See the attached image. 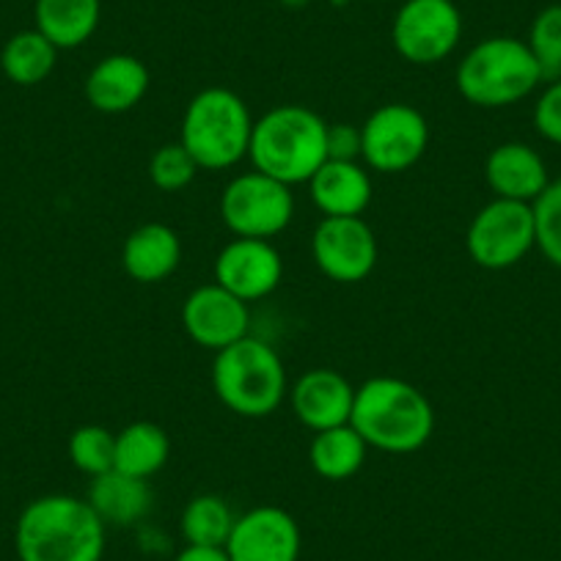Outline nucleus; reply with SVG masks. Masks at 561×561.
Segmentation results:
<instances>
[{"label": "nucleus", "mask_w": 561, "mask_h": 561, "mask_svg": "<svg viewBox=\"0 0 561 561\" xmlns=\"http://www.w3.org/2000/svg\"><path fill=\"white\" fill-rule=\"evenodd\" d=\"M253 169L284 185L309 182L328 160V122L304 105H278L253 122Z\"/></svg>", "instance_id": "7ed1b4c3"}, {"label": "nucleus", "mask_w": 561, "mask_h": 561, "mask_svg": "<svg viewBox=\"0 0 561 561\" xmlns=\"http://www.w3.org/2000/svg\"><path fill=\"white\" fill-rule=\"evenodd\" d=\"M237 515L224 495L202 493L191 499L182 510L180 531L185 545H202V548H224L234 528Z\"/></svg>", "instance_id": "393cba45"}, {"label": "nucleus", "mask_w": 561, "mask_h": 561, "mask_svg": "<svg viewBox=\"0 0 561 561\" xmlns=\"http://www.w3.org/2000/svg\"><path fill=\"white\" fill-rule=\"evenodd\" d=\"M462 39V14L455 0H404L391 25L393 50L415 67L449 58Z\"/></svg>", "instance_id": "9d476101"}, {"label": "nucleus", "mask_w": 561, "mask_h": 561, "mask_svg": "<svg viewBox=\"0 0 561 561\" xmlns=\"http://www.w3.org/2000/svg\"><path fill=\"white\" fill-rule=\"evenodd\" d=\"M182 328L198 347L220 353L240 339L251 336V309L245 300L213 280L193 289L185 298Z\"/></svg>", "instance_id": "ddd939ff"}, {"label": "nucleus", "mask_w": 561, "mask_h": 561, "mask_svg": "<svg viewBox=\"0 0 561 561\" xmlns=\"http://www.w3.org/2000/svg\"><path fill=\"white\" fill-rule=\"evenodd\" d=\"M198 171L202 169H198L196 160L191 158V152L182 147L180 140L163 144V147L152 154V160H149V180H152V185L163 193L185 191V187L196 180Z\"/></svg>", "instance_id": "cd10ccee"}, {"label": "nucleus", "mask_w": 561, "mask_h": 561, "mask_svg": "<svg viewBox=\"0 0 561 561\" xmlns=\"http://www.w3.org/2000/svg\"><path fill=\"white\" fill-rule=\"evenodd\" d=\"M253 116L237 91L213 85L187 102L182 113L180 144L202 171L234 169L248 158Z\"/></svg>", "instance_id": "20e7f679"}, {"label": "nucleus", "mask_w": 561, "mask_h": 561, "mask_svg": "<svg viewBox=\"0 0 561 561\" xmlns=\"http://www.w3.org/2000/svg\"><path fill=\"white\" fill-rule=\"evenodd\" d=\"M171 457V440L154 421H133L116 433V471L152 479Z\"/></svg>", "instance_id": "5701e85b"}, {"label": "nucleus", "mask_w": 561, "mask_h": 561, "mask_svg": "<svg viewBox=\"0 0 561 561\" xmlns=\"http://www.w3.org/2000/svg\"><path fill=\"white\" fill-rule=\"evenodd\" d=\"M360 127L355 124H328V160H360Z\"/></svg>", "instance_id": "7c9ffc66"}, {"label": "nucleus", "mask_w": 561, "mask_h": 561, "mask_svg": "<svg viewBox=\"0 0 561 561\" xmlns=\"http://www.w3.org/2000/svg\"><path fill=\"white\" fill-rule=\"evenodd\" d=\"M537 226V248L550 264L561 270V180L550 182L531 204Z\"/></svg>", "instance_id": "c85d7f7f"}, {"label": "nucleus", "mask_w": 561, "mask_h": 561, "mask_svg": "<svg viewBox=\"0 0 561 561\" xmlns=\"http://www.w3.org/2000/svg\"><path fill=\"white\" fill-rule=\"evenodd\" d=\"M366 455H369V446L353 424L314 433V440L309 446L311 468H314L317 477L328 479V482L353 479L364 468Z\"/></svg>", "instance_id": "4be33fe9"}, {"label": "nucleus", "mask_w": 561, "mask_h": 561, "mask_svg": "<svg viewBox=\"0 0 561 561\" xmlns=\"http://www.w3.org/2000/svg\"><path fill=\"white\" fill-rule=\"evenodd\" d=\"M220 218L234 237L273 240L295 218L293 187L256 169L237 174L224 187Z\"/></svg>", "instance_id": "6e6552de"}, {"label": "nucleus", "mask_w": 561, "mask_h": 561, "mask_svg": "<svg viewBox=\"0 0 561 561\" xmlns=\"http://www.w3.org/2000/svg\"><path fill=\"white\" fill-rule=\"evenodd\" d=\"M152 75L140 58L127 53H113L105 56L85 78V100L94 111L118 116L127 113L147 96Z\"/></svg>", "instance_id": "dca6fc26"}, {"label": "nucleus", "mask_w": 561, "mask_h": 561, "mask_svg": "<svg viewBox=\"0 0 561 561\" xmlns=\"http://www.w3.org/2000/svg\"><path fill=\"white\" fill-rule=\"evenodd\" d=\"M85 501L105 526L127 528L147 520L154 506V490L149 479L129 477V473L113 468V471L91 479Z\"/></svg>", "instance_id": "6ab92c4d"}, {"label": "nucleus", "mask_w": 561, "mask_h": 561, "mask_svg": "<svg viewBox=\"0 0 561 561\" xmlns=\"http://www.w3.org/2000/svg\"><path fill=\"white\" fill-rule=\"evenodd\" d=\"M360 160L380 174L410 171L430 147V124L419 107L408 102H388L369 113L360 124Z\"/></svg>", "instance_id": "1a4fd4ad"}, {"label": "nucleus", "mask_w": 561, "mask_h": 561, "mask_svg": "<svg viewBox=\"0 0 561 561\" xmlns=\"http://www.w3.org/2000/svg\"><path fill=\"white\" fill-rule=\"evenodd\" d=\"M311 256L336 284H358L375 270L380 248L364 218H322L311 234Z\"/></svg>", "instance_id": "9b49d317"}, {"label": "nucleus", "mask_w": 561, "mask_h": 561, "mask_svg": "<svg viewBox=\"0 0 561 561\" xmlns=\"http://www.w3.org/2000/svg\"><path fill=\"white\" fill-rule=\"evenodd\" d=\"M526 45L537 58L545 80L561 78V3L545 7L534 18Z\"/></svg>", "instance_id": "bb28decb"}, {"label": "nucleus", "mask_w": 561, "mask_h": 561, "mask_svg": "<svg viewBox=\"0 0 561 561\" xmlns=\"http://www.w3.org/2000/svg\"><path fill=\"white\" fill-rule=\"evenodd\" d=\"M107 526L85 499L53 493L34 499L18 517L20 561H102Z\"/></svg>", "instance_id": "f257e3e1"}, {"label": "nucleus", "mask_w": 561, "mask_h": 561, "mask_svg": "<svg viewBox=\"0 0 561 561\" xmlns=\"http://www.w3.org/2000/svg\"><path fill=\"white\" fill-rule=\"evenodd\" d=\"M182 262V240L171 226L144 224L124 240L122 267L138 284H160L176 273Z\"/></svg>", "instance_id": "aec40b11"}, {"label": "nucleus", "mask_w": 561, "mask_h": 561, "mask_svg": "<svg viewBox=\"0 0 561 561\" xmlns=\"http://www.w3.org/2000/svg\"><path fill=\"white\" fill-rule=\"evenodd\" d=\"M534 127L545 140L561 147V78L550 80L534 105Z\"/></svg>", "instance_id": "c756f323"}, {"label": "nucleus", "mask_w": 561, "mask_h": 561, "mask_svg": "<svg viewBox=\"0 0 561 561\" xmlns=\"http://www.w3.org/2000/svg\"><path fill=\"white\" fill-rule=\"evenodd\" d=\"M171 561H229L224 548H202V545H185Z\"/></svg>", "instance_id": "2f4dec72"}, {"label": "nucleus", "mask_w": 561, "mask_h": 561, "mask_svg": "<svg viewBox=\"0 0 561 561\" xmlns=\"http://www.w3.org/2000/svg\"><path fill=\"white\" fill-rule=\"evenodd\" d=\"M213 388L220 402L242 419H264L287 399L284 360L256 336H245L215 353Z\"/></svg>", "instance_id": "423d86ee"}, {"label": "nucleus", "mask_w": 561, "mask_h": 561, "mask_svg": "<svg viewBox=\"0 0 561 561\" xmlns=\"http://www.w3.org/2000/svg\"><path fill=\"white\" fill-rule=\"evenodd\" d=\"M350 424L369 449L413 455L435 435V408L413 382L402 377H369L355 388Z\"/></svg>", "instance_id": "f03ea898"}, {"label": "nucleus", "mask_w": 561, "mask_h": 561, "mask_svg": "<svg viewBox=\"0 0 561 561\" xmlns=\"http://www.w3.org/2000/svg\"><path fill=\"white\" fill-rule=\"evenodd\" d=\"M224 550L229 561H300L304 534L287 510L253 506L237 515Z\"/></svg>", "instance_id": "f8f14e48"}, {"label": "nucleus", "mask_w": 561, "mask_h": 561, "mask_svg": "<svg viewBox=\"0 0 561 561\" xmlns=\"http://www.w3.org/2000/svg\"><path fill=\"white\" fill-rule=\"evenodd\" d=\"M284 259L270 240L234 237L215 259V284L229 289L245 304L267 298L280 287Z\"/></svg>", "instance_id": "4468645a"}, {"label": "nucleus", "mask_w": 561, "mask_h": 561, "mask_svg": "<svg viewBox=\"0 0 561 561\" xmlns=\"http://www.w3.org/2000/svg\"><path fill=\"white\" fill-rule=\"evenodd\" d=\"M542 80V69L534 53L515 36H490L479 42L457 67L460 96L484 111L517 105Z\"/></svg>", "instance_id": "39448f33"}, {"label": "nucleus", "mask_w": 561, "mask_h": 561, "mask_svg": "<svg viewBox=\"0 0 561 561\" xmlns=\"http://www.w3.org/2000/svg\"><path fill=\"white\" fill-rule=\"evenodd\" d=\"M537 248L534 207L526 202L493 198L471 218L466 251L484 270H510Z\"/></svg>", "instance_id": "0eeeda50"}, {"label": "nucleus", "mask_w": 561, "mask_h": 561, "mask_svg": "<svg viewBox=\"0 0 561 561\" xmlns=\"http://www.w3.org/2000/svg\"><path fill=\"white\" fill-rule=\"evenodd\" d=\"M58 61V47L39 31H20L0 50V69L12 83L39 85L53 75Z\"/></svg>", "instance_id": "b1692460"}, {"label": "nucleus", "mask_w": 561, "mask_h": 561, "mask_svg": "<svg viewBox=\"0 0 561 561\" xmlns=\"http://www.w3.org/2000/svg\"><path fill=\"white\" fill-rule=\"evenodd\" d=\"M69 460L91 479L116 468V433L100 424H83L69 438Z\"/></svg>", "instance_id": "a878e982"}, {"label": "nucleus", "mask_w": 561, "mask_h": 561, "mask_svg": "<svg viewBox=\"0 0 561 561\" xmlns=\"http://www.w3.org/2000/svg\"><path fill=\"white\" fill-rule=\"evenodd\" d=\"M484 180L495 198L534 204L550 185L548 165L539 152L520 140L499 144L484 160Z\"/></svg>", "instance_id": "f3484780"}, {"label": "nucleus", "mask_w": 561, "mask_h": 561, "mask_svg": "<svg viewBox=\"0 0 561 561\" xmlns=\"http://www.w3.org/2000/svg\"><path fill=\"white\" fill-rule=\"evenodd\" d=\"M100 0H36V31L58 50H75L94 36L100 25Z\"/></svg>", "instance_id": "412c9836"}, {"label": "nucleus", "mask_w": 561, "mask_h": 561, "mask_svg": "<svg viewBox=\"0 0 561 561\" xmlns=\"http://www.w3.org/2000/svg\"><path fill=\"white\" fill-rule=\"evenodd\" d=\"M355 402V386L336 369L317 366L300 375L289 388V404L295 419L311 433L350 424Z\"/></svg>", "instance_id": "2eb2a0df"}, {"label": "nucleus", "mask_w": 561, "mask_h": 561, "mask_svg": "<svg viewBox=\"0 0 561 561\" xmlns=\"http://www.w3.org/2000/svg\"><path fill=\"white\" fill-rule=\"evenodd\" d=\"M322 218H358L371 202V180L358 160H325L309 182Z\"/></svg>", "instance_id": "a211bd4d"}]
</instances>
